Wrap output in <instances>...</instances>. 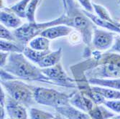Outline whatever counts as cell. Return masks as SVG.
<instances>
[{
    "label": "cell",
    "instance_id": "cell-8",
    "mask_svg": "<svg viewBox=\"0 0 120 119\" xmlns=\"http://www.w3.org/2000/svg\"><path fill=\"white\" fill-rule=\"evenodd\" d=\"M114 38L115 34L113 32L106 31L96 26L93 34L92 47L99 51L108 50L112 47Z\"/></svg>",
    "mask_w": 120,
    "mask_h": 119
},
{
    "label": "cell",
    "instance_id": "cell-1",
    "mask_svg": "<svg viewBox=\"0 0 120 119\" xmlns=\"http://www.w3.org/2000/svg\"><path fill=\"white\" fill-rule=\"evenodd\" d=\"M2 69L17 79L54 85L42 72V69L32 64L23 53H10L6 65Z\"/></svg>",
    "mask_w": 120,
    "mask_h": 119
},
{
    "label": "cell",
    "instance_id": "cell-11",
    "mask_svg": "<svg viewBox=\"0 0 120 119\" xmlns=\"http://www.w3.org/2000/svg\"><path fill=\"white\" fill-rule=\"evenodd\" d=\"M72 32L73 28L65 25H59L47 28L42 32L40 36L45 37L51 40L68 36L71 34Z\"/></svg>",
    "mask_w": 120,
    "mask_h": 119
},
{
    "label": "cell",
    "instance_id": "cell-13",
    "mask_svg": "<svg viewBox=\"0 0 120 119\" xmlns=\"http://www.w3.org/2000/svg\"><path fill=\"white\" fill-rule=\"evenodd\" d=\"M56 110L59 114L67 119H91L89 113L76 108L71 104L59 107Z\"/></svg>",
    "mask_w": 120,
    "mask_h": 119
},
{
    "label": "cell",
    "instance_id": "cell-4",
    "mask_svg": "<svg viewBox=\"0 0 120 119\" xmlns=\"http://www.w3.org/2000/svg\"><path fill=\"white\" fill-rule=\"evenodd\" d=\"M34 99L36 103L54 108L55 109L59 107L71 104L70 99L74 92L68 94L58 91L55 89L46 88L43 87L32 85Z\"/></svg>",
    "mask_w": 120,
    "mask_h": 119
},
{
    "label": "cell",
    "instance_id": "cell-5",
    "mask_svg": "<svg viewBox=\"0 0 120 119\" xmlns=\"http://www.w3.org/2000/svg\"><path fill=\"white\" fill-rule=\"evenodd\" d=\"M1 85L7 95L23 105L29 107L35 103L32 85L19 80H1Z\"/></svg>",
    "mask_w": 120,
    "mask_h": 119
},
{
    "label": "cell",
    "instance_id": "cell-33",
    "mask_svg": "<svg viewBox=\"0 0 120 119\" xmlns=\"http://www.w3.org/2000/svg\"><path fill=\"white\" fill-rule=\"evenodd\" d=\"M116 119H120V116H119V117H118V118H117Z\"/></svg>",
    "mask_w": 120,
    "mask_h": 119
},
{
    "label": "cell",
    "instance_id": "cell-15",
    "mask_svg": "<svg viewBox=\"0 0 120 119\" xmlns=\"http://www.w3.org/2000/svg\"><path fill=\"white\" fill-rule=\"evenodd\" d=\"M63 55V49L60 47L56 51H51L49 54L43 58L38 65L40 68H48L56 65L58 63L60 62V60Z\"/></svg>",
    "mask_w": 120,
    "mask_h": 119
},
{
    "label": "cell",
    "instance_id": "cell-31",
    "mask_svg": "<svg viewBox=\"0 0 120 119\" xmlns=\"http://www.w3.org/2000/svg\"><path fill=\"white\" fill-rule=\"evenodd\" d=\"M53 119H65V118H63V115H61L60 114H59V115H58L55 116V118H54Z\"/></svg>",
    "mask_w": 120,
    "mask_h": 119
},
{
    "label": "cell",
    "instance_id": "cell-3",
    "mask_svg": "<svg viewBox=\"0 0 120 119\" xmlns=\"http://www.w3.org/2000/svg\"><path fill=\"white\" fill-rule=\"evenodd\" d=\"M59 25H65V14H63L57 19L45 22L37 23L35 22L25 23L19 28L15 29L13 33L20 43L27 45L32 39L39 35L40 36L42 32L47 28Z\"/></svg>",
    "mask_w": 120,
    "mask_h": 119
},
{
    "label": "cell",
    "instance_id": "cell-25",
    "mask_svg": "<svg viewBox=\"0 0 120 119\" xmlns=\"http://www.w3.org/2000/svg\"><path fill=\"white\" fill-rule=\"evenodd\" d=\"M55 118L52 113L40 110L35 108L30 109V119H53Z\"/></svg>",
    "mask_w": 120,
    "mask_h": 119
},
{
    "label": "cell",
    "instance_id": "cell-24",
    "mask_svg": "<svg viewBox=\"0 0 120 119\" xmlns=\"http://www.w3.org/2000/svg\"><path fill=\"white\" fill-rule=\"evenodd\" d=\"M42 0H31L26 10V19L28 22H35V12Z\"/></svg>",
    "mask_w": 120,
    "mask_h": 119
},
{
    "label": "cell",
    "instance_id": "cell-34",
    "mask_svg": "<svg viewBox=\"0 0 120 119\" xmlns=\"http://www.w3.org/2000/svg\"><path fill=\"white\" fill-rule=\"evenodd\" d=\"M118 3H119V4L120 3V0H119V2H118Z\"/></svg>",
    "mask_w": 120,
    "mask_h": 119
},
{
    "label": "cell",
    "instance_id": "cell-18",
    "mask_svg": "<svg viewBox=\"0 0 120 119\" xmlns=\"http://www.w3.org/2000/svg\"><path fill=\"white\" fill-rule=\"evenodd\" d=\"M50 52H51L50 50H46V51H38V50L32 49L29 46L26 45L25 47L23 54L29 60H30L32 62L38 65Z\"/></svg>",
    "mask_w": 120,
    "mask_h": 119
},
{
    "label": "cell",
    "instance_id": "cell-6",
    "mask_svg": "<svg viewBox=\"0 0 120 119\" xmlns=\"http://www.w3.org/2000/svg\"><path fill=\"white\" fill-rule=\"evenodd\" d=\"M42 72L55 85L73 88H77L75 80L70 78L65 72L60 62L50 68H42Z\"/></svg>",
    "mask_w": 120,
    "mask_h": 119
},
{
    "label": "cell",
    "instance_id": "cell-29",
    "mask_svg": "<svg viewBox=\"0 0 120 119\" xmlns=\"http://www.w3.org/2000/svg\"><path fill=\"white\" fill-rule=\"evenodd\" d=\"M108 52L120 54V35H117L114 38V42L112 47L108 50Z\"/></svg>",
    "mask_w": 120,
    "mask_h": 119
},
{
    "label": "cell",
    "instance_id": "cell-32",
    "mask_svg": "<svg viewBox=\"0 0 120 119\" xmlns=\"http://www.w3.org/2000/svg\"><path fill=\"white\" fill-rule=\"evenodd\" d=\"M63 1V7H64V9L65 10L67 9V5H66V2H65V0H62Z\"/></svg>",
    "mask_w": 120,
    "mask_h": 119
},
{
    "label": "cell",
    "instance_id": "cell-7",
    "mask_svg": "<svg viewBox=\"0 0 120 119\" xmlns=\"http://www.w3.org/2000/svg\"><path fill=\"white\" fill-rule=\"evenodd\" d=\"M85 76L89 78H120V68L112 63H103L86 71Z\"/></svg>",
    "mask_w": 120,
    "mask_h": 119
},
{
    "label": "cell",
    "instance_id": "cell-35",
    "mask_svg": "<svg viewBox=\"0 0 120 119\" xmlns=\"http://www.w3.org/2000/svg\"><path fill=\"white\" fill-rule=\"evenodd\" d=\"M7 119H12V118H7Z\"/></svg>",
    "mask_w": 120,
    "mask_h": 119
},
{
    "label": "cell",
    "instance_id": "cell-17",
    "mask_svg": "<svg viewBox=\"0 0 120 119\" xmlns=\"http://www.w3.org/2000/svg\"><path fill=\"white\" fill-rule=\"evenodd\" d=\"M26 45L19 42L1 40L0 41V50L2 52H7L9 53H23Z\"/></svg>",
    "mask_w": 120,
    "mask_h": 119
},
{
    "label": "cell",
    "instance_id": "cell-28",
    "mask_svg": "<svg viewBox=\"0 0 120 119\" xmlns=\"http://www.w3.org/2000/svg\"><path fill=\"white\" fill-rule=\"evenodd\" d=\"M79 4L83 7V9L93 13L94 8H93V3L91 2V0H77Z\"/></svg>",
    "mask_w": 120,
    "mask_h": 119
},
{
    "label": "cell",
    "instance_id": "cell-23",
    "mask_svg": "<svg viewBox=\"0 0 120 119\" xmlns=\"http://www.w3.org/2000/svg\"><path fill=\"white\" fill-rule=\"evenodd\" d=\"M93 8H94V11L96 13V15L99 17H100L101 19L109 21V22H110L116 24V25H120L118 22H116L114 19H112L109 12H108V10L104 6L93 2Z\"/></svg>",
    "mask_w": 120,
    "mask_h": 119
},
{
    "label": "cell",
    "instance_id": "cell-2",
    "mask_svg": "<svg viewBox=\"0 0 120 119\" xmlns=\"http://www.w3.org/2000/svg\"><path fill=\"white\" fill-rule=\"evenodd\" d=\"M67 9L65 10V25L75 29L81 36L86 47L92 48V39L96 25L80 9L74 0H65Z\"/></svg>",
    "mask_w": 120,
    "mask_h": 119
},
{
    "label": "cell",
    "instance_id": "cell-21",
    "mask_svg": "<svg viewBox=\"0 0 120 119\" xmlns=\"http://www.w3.org/2000/svg\"><path fill=\"white\" fill-rule=\"evenodd\" d=\"M50 40L42 37V36H38L32 39L29 42V47L32 49L38 50V51H46L50 50Z\"/></svg>",
    "mask_w": 120,
    "mask_h": 119
},
{
    "label": "cell",
    "instance_id": "cell-20",
    "mask_svg": "<svg viewBox=\"0 0 120 119\" xmlns=\"http://www.w3.org/2000/svg\"><path fill=\"white\" fill-rule=\"evenodd\" d=\"M91 88L94 91L101 94L105 99L120 100V90L96 85H91Z\"/></svg>",
    "mask_w": 120,
    "mask_h": 119
},
{
    "label": "cell",
    "instance_id": "cell-30",
    "mask_svg": "<svg viewBox=\"0 0 120 119\" xmlns=\"http://www.w3.org/2000/svg\"><path fill=\"white\" fill-rule=\"evenodd\" d=\"M9 52L1 51V53H0V65H1V68H3L6 65L8 58L9 56Z\"/></svg>",
    "mask_w": 120,
    "mask_h": 119
},
{
    "label": "cell",
    "instance_id": "cell-16",
    "mask_svg": "<svg viewBox=\"0 0 120 119\" xmlns=\"http://www.w3.org/2000/svg\"><path fill=\"white\" fill-rule=\"evenodd\" d=\"M88 82L91 85L101 86L114 90H120V78L101 79V78H89Z\"/></svg>",
    "mask_w": 120,
    "mask_h": 119
},
{
    "label": "cell",
    "instance_id": "cell-14",
    "mask_svg": "<svg viewBox=\"0 0 120 119\" xmlns=\"http://www.w3.org/2000/svg\"><path fill=\"white\" fill-rule=\"evenodd\" d=\"M83 11L86 14V15L94 23V25L96 26L106 29L108 31L116 32L117 34H120V25H116V24L110 22H109V21L102 19L100 17H98L97 15L94 14V13L87 12V11H86L84 9H83Z\"/></svg>",
    "mask_w": 120,
    "mask_h": 119
},
{
    "label": "cell",
    "instance_id": "cell-19",
    "mask_svg": "<svg viewBox=\"0 0 120 119\" xmlns=\"http://www.w3.org/2000/svg\"><path fill=\"white\" fill-rule=\"evenodd\" d=\"M88 113L91 119H110L115 115L101 105H95Z\"/></svg>",
    "mask_w": 120,
    "mask_h": 119
},
{
    "label": "cell",
    "instance_id": "cell-10",
    "mask_svg": "<svg viewBox=\"0 0 120 119\" xmlns=\"http://www.w3.org/2000/svg\"><path fill=\"white\" fill-rule=\"evenodd\" d=\"M70 103L76 108L88 113L96 105L89 98L82 94L79 90L74 91L70 99Z\"/></svg>",
    "mask_w": 120,
    "mask_h": 119
},
{
    "label": "cell",
    "instance_id": "cell-12",
    "mask_svg": "<svg viewBox=\"0 0 120 119\" xmlns=\"http://www.w3.org/2000/svg\"><path fill=\"white\" fill-rule=\"evenodd\" d=\"M1 24L7 28L16 29L23 25L21 18L17 14L11 12L7 8H3L0 12Z\"/></svg>",
    "mask_w": 120,
    "mask_h": 119
},
{
    "label": "cell",
    "instance_id": "cell-26",
    "mask_svg": "<svg viewBox=\"0 0 120 119\" xmlns=\"http://www.w3.org/2000/svg\"><path fill=\"white\" fill-rule=\"evenodd\" d=\"M0 37H1V40H4L7 41L19 42L16 38V37L15 36L13 32L9 30L7 27H6L2 24H1V27H0Z\"/></svg>",
    "mask_w": 120,
    "mask_h": 119
},
{
    "label": "cell",
    "instance_id": "cell-22",
    "mask_svg": "<svg viewBox=\"0 0 120 119\" xmlns=\"http://www.w3.org/2000/svg\"><path fill=\"white\" fill-rule=\"evenodd\" d=\"M31 0H20L13 6L7 8L20 18H26V10Z\"/></svg>",
    "mask_w": 120,
    "mask_h": 119
},
{
    "label": "cell",
    "instance_id": "cell-9",
    "mask_svg": "<svg viewBox=\"0 0 120 119\" xmlns=\"http://www.w3.org/2000/svg\"><path fill=\"white\" fill-rule=\"evenodd\" d=\"M6 113L12 119H27V112L25 106L7 95L5 104Z\"/></svg>",
    "mask_w": 120,
    "mask_h": 119
},
{
    "label": "cell",
    "instance_id": "cell-27",
    "mask_svg": "<svg viewBox=\"0 0 120 119\" xmlns=\"http://www.w3.org/2000/svg\"><path fill=\"white\" fill-rule=\"evenodd\" d=\"M104 105L108 108L114 111L115 113H120V100L106 101Z\"/></svg>",
    "mask_w": 120,
    "mask_h": 119
}]
</instances>
